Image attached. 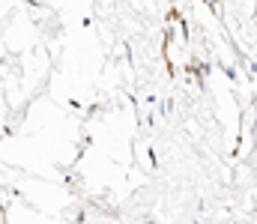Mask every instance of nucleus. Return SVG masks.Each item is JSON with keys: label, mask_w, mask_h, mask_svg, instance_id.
Wrapping results in <instances>:
<instances>
[]
</instances>
